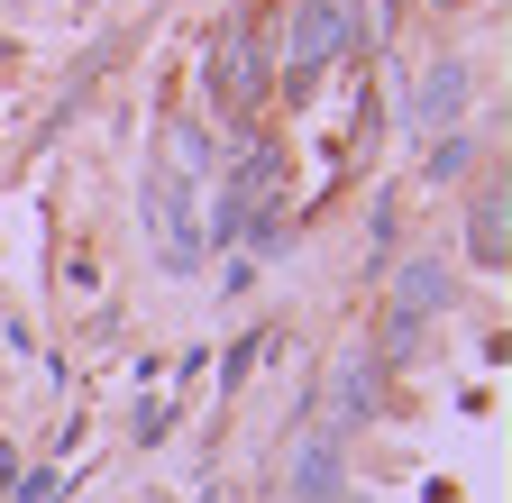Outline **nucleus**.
I'll list each match as a JSON object with an SVG mask.
<instances>
[{
    "mask_svg": "<svg viewBox=\"0 0 512 503\" xmlns=\"http://www.w3.org/2000/svg\"><path fill=\"white\" fill-rule=\"evenodd\" d=\"M448 302H458V275H448L439 257H412V266L394 275V293H384V348L412 357V348H421V321H439Z\"/></svg>",
    "mask_w": 512,
    "mask_h": 503,
    "instance_id": "7ed1b4c3",
    "label": "nucleus"
},
{
    "mask_svg": "<svg viewBox=\"0 0 512 503\" xmlns=\"http://www.w3.org/2000/svg\"><path fill=\"white\" fill-rule=\"evenodd\" d=\"M202 83H211V101H220L229 119H256V110H266V37H256V19H229V28L211 37Z\"/></svg>",
    "mask_w": 512,
    "mask_h": 503,
    "instance_id": "f03ea898",
    "label": "nucleus"
},
{
    "mask_svg": "<svg viewBox=\"0 0 512 503\" xmlns=\"http://www.w3.org/2000/svg\"><path fill=\"white\" fill-rule=\"evenodd\" d=\"M284 485H293V503H357L348 494V467H339V430H302Z\"/></svg>",
    "mask_w": 512,
    "mask_h": 503,
    "instance_id": "39448f33",
    "label": "nucleus"
},
{
    "mask_svg": "<svg viewBox=\"0 0 512 503\" xmlns=\"http://www.w3.org/2000/svg\"><path fill=\"white\" fill-rule=\"evenodd\" d=\"M348 37H357V0H302L284 37V101H311L320 74L348 55Z\"/></svg>",
    "mask_w": 512,
    "mask_h": 503,
    "instance_id": "f257e3e1",
    "label": "nucleus"
},
{
    "mask_svg": "<svg viewBox=\"0 0 512 503\" xmlns=\"http://www.w3.org/2000/svg\"><path fill=\"white\" fill-rule=\"evenodd\" d=\"M375 366H384L375 348H348V357H339V385H330L339 430H366V421H375V403H384V394H375Z\"/></svg>",
    "mask_w": 512,
    "mask_h": 503,
    "instance_id": "0eeeda50",
    "label": "nucleus"
},
{
    "mask_svg": "<svg viewBox=\"0 0 512 503\" xmlns=\"http://www.w3.org/2000/svg\"><path fill=\"white\" fill-rule=\"evenodd\" d=\"M421 503H467V494H458V485H448V476H430V494H421Z\"/></svg>",
    "mask_w": 512,
    "mask_h": 503,
    "instance_id": "9d476101",
    "label": "nucleus"
},
{
    "mask_svg": "<svg viewBox=\"0 0 512 503\" xmlns=\"http://www.w3.org/2000/svg\"><path fill=\"white\" fill-rule=\"evenodd\" d=\"M147 229H156V257H165L174 275H192V266H202V220H192V183H183L174 165H156V183H147Z\"/></svg>",
    "mask_w": 512,
    "mask_h": 503,
    "instance_id": "20e7f679",
    "label": "nucleus"
},
{
    "mask_svg": "<svg viewBox=\"0 0 512 503\" xmlns=\"http://www.w3.org/2000/svg\"><path fill=\"white\" fill-rule=\"evenodd\" d=\"M476 165V138H448V147H430V174L448 183V174H467Z\"/></svg>",
    "mask_w": 512,
    "mask_h": 503,
    "instance_id": "1a4fd4ad",
    "label": "nucleus"
},
{
    "mask_svg": "<svg viewBox=\"0 0 512 503\" xmlns=\"http://www.w3.org/2000/svg\"><path fill=\"white\" fill-rule=\"evenodd\" d=\"M467 92H476V65H467V55H439V65L421 74V92H412V119H421V129H448V119L467 110Z\"/></svg>",
    "mask_w": 512,
    "mask_h": 503,
    "instance_id": "423d86ee",
    "label": "nucleus"
},
{
    "mask_svg": "<svg viewBox=\"0 0 512 503\" xmlns=\"http://www.w3.org/2000/svg\"><path fill=\"white\" fill-rule=\"evenodd\" d=\"M467 247H476L485 275L503 266V193H476V211H467Z\"/></svg>",
    "mask_w": 512,
    "mask_h": 503,
    "instance_id": "6e6552de",
    "label": "nucleus"
}]
</instances>
